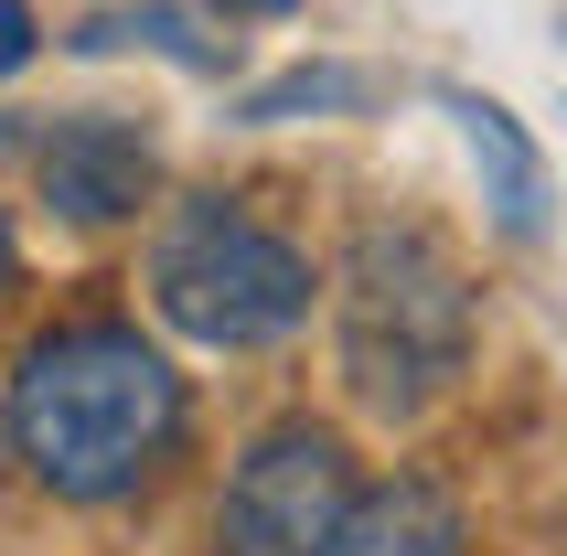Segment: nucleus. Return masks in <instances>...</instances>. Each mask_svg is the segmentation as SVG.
<instances>
[{"label": "nucleus", "mask_w": 567, "mask_h": 556, "mask_svg": "<svg viewBox=\"0 0 567 556\" xmlns=\"http://www.w3.org/2000/svg\"><path fill=\"white\" fill-rule=\"evenodd\" d=\"M343 385L375 418H429L472 364V278L450 268L429 225H364L332 289Z\"/></svg>", "instance_id": "obj_2"}, {"label": "nucleus", "mask_w": 567, "mask_h": 556, "mask_svg": "<svg viewBox=\"0 0 567 556\" xmlns=\"http://www.w3.org/2000/svg\"><path fill=\"white\" fill-rule=\"evenodd\" d=\"M375 96V75L364 64H289L279 86L247 96V128H279V119H321V107H364Z\"/></svg>", "instance_id": "obj_8"}, {"label": "nucleus", "mask_w": 567, "mask_h": 556, "mask_svg": "<svg viewBox=\"0 0 567 556\" xmlns=\"http://www.w3.org/2000/svg\"><path fill=\"white\" fill-rule=\"evenodd\" d=\"M11 64H32V11L22 0H0V75H11Z\"/></svg>", "instance_id": "obj_9"}, {"label": "nucleus", "mask_w": 567, "mask_h": 556, "mask_svg": "<svg viewBox=\"0 0 567 556\" xmlns=\"http://www.w3.org/2000/svg\"><path fill=\"white\" fill-rule=\"evenodd\" d=\"M11 461L54 503H128L183 439V374L128 321H64L11 374Z\"/></svg>", "instance_id": "obj_1"}, {"label": "nucleus", "mask_w": 567, "mask_h": 556, "mask_svg": "<svg viewBox=\"0 0 567 556\" xmlns=\"http://www.w3.org/2000/svg\"><path fill=\"white\" fill-rule=\"evenodd\" d=\"M440 107L461 119V140H472V161H482V183H493L504 236H514V247H536V236H546V161H536V140H525L493 96H472V86H450Z\"/></svg>", "instance_id": "obj_7"}, {"label": "nucleus", "mask_w": 567, "mask_h": 556, "mask_svg": "<svg viewBox=\"0 0 567 556\" xmlns=\"http://www.w3.org/2000/svg\"><path fill=\"white\" fill-rule=\"evenodd\" d=\"M11 268H22V247H11V225H0V289H11Z\"/></svg>", "instance_id": "obj_10"}, {"label": "nucleus", "mask_w": 567, "mask_h": 556, "mask_svg": "<svg viewBox=\"0 0 567 556\" xmlns=\"http://www.w3.org/2000/svg\"><path fill=\"white\" fill-rule=\"evenodd\" d=\"M321 556H461V503L429 471H396V482L343 503V525H332Z\"/></svg>", "instance_id": "obj_6"}, {"label": "nucleus", "mask_w": 567, "mask_h": 556, "mask_svg": "<svg viewBox=\"0 0 567 556\" xmlns=\"http://www.w3.org/2000/svg\"><path fill=\"white\" fill-rule=\"evenodd\" d=\"M311 300H321L311 257L289 247L279 225H257L247 204H225V193H193L151 247V310L183 342H204V353L289 342L311 321Z\"/></svg>", "instance_id": "obj_3"}, {"label": "nucleus", "mask_w": 567, "mask_h": 556, "mask_svg": "<svg viewBox=\"0 0 567 556\" xmlns=\"http://www.w3.org/2000/svg\"><path fill=\"white\" fill-rule=\"evenodd\" d=\"M225 11H300V0H225Z\"/></svg>", "instance_id": "obj_11"}, {"label": "nucleus", "mask_w": 567, "mask_h": 556, "mask_svg": "<svg viewBox=\"0 0 567 556\" xmlns=\"http://www.w3.org/2000/svg\"><path fill=\"white\" fill-rule=\"evenodd\" d=\"M353 503V461L332 429H268L215 503V556H321Z\"/></svg>", "instance_id": "obj_4"}, {"label": "nucleus", "mask_w": 567, "mask_h": 556, "mask_svg": "<svg viewBox=\"0 0 567 556\" xmlns=\"http://www.w3.org/2000/svg\"><path fill=\"white\" fill-rule=\"evenodd\" d=\"M32 183H43V204L64 225H118V215L151 204L161 151H151V128H128V119H64L32 151Z\"/></svg>", "instance_id": "obj_5"}]
</instances>
